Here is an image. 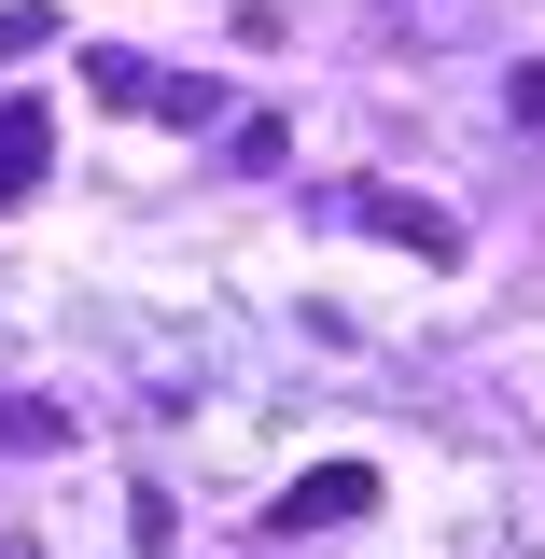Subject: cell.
Instances as JSON below:
<instances>
[{
  "instance_id": "6da1fadb",
  "label": "cell",
  "mask_w": 545,
  "mask_h": 559,
  "mask_svg": "<svg viewBox=\"0 0 545 559\" xmlns=\"http://www.w3.org/2000/svg\"><path fill=\"white\" fill-rule=\"evenodd\" d=\"M322 210H349L364 238H392V252H419V266H448V252H462V224H448L434 197H392V182H336Z\"/></svg>"
},
{
  "instance_id": "277c9868",
  "label": "cell",
  "mask_w": 545,
  "mask_h": 559,
  "mask_svg": "<svg viewBox=\"0 0 545 559\" xmlns=\"http://www.w3.org/2000/svg\"><path fill=\"white\" fill-rule=\"evenodd\" d=\"M84 84H98L112 112H154V57H112V43H98V57H84Z\"/></svg>"
},
{
  "instance_id": "8992f818",
  "label": "cell",
  "mask_w": 545,
  "mask_h": 559,
  "mask_svg": "<svg viewBox=\"0 0 545 559\" xmlns=\"http://www.w3.org/2000/svg\"><path fill=\"white\" fill-rule=\"evenodd\" d=\"M57 43V0H0V57H43Z\"/></svg>"
},
{
  "instance_id": "7a4b0ae2",
  "label": "cell",
  "mask_w": 545,
  "mask_h": 559,
  "mask_svg": "<svg viewBox=\"0 0 545 559\" xmlns=\"http://www.w3.org/2000/svg\"><path fill=\"white\" fill-rule=\"evenodd\" d=\"M378 503V462H322V476L280 489V532H336V518H364Z\"/></svg>"
},
{
  "instance_id": "52a82bcc",
  "label": "cell",
  "mask_w": 545,
  "mask_h": 559,
  "mask_svg": "<svg viewBox=\"0 0 545 559\" xmlns=\"http://www.w3.org/2000/svg\"><path fill=\"white\" fill-rule=\"evenodd\" d=\"M0 448H28V462H43V448H70V419H57V406H0Z\"/></svg>"
},
{
  "instance_id": "5b68a950",
  "label": "cell",
  "mask_w": 545,
  "mask_h": 559,
  "mask_svg": "<svg viewBox=\"0 0 545 559\" xmlns=\"http://www.w3.org/2000/svg\"><path fill=\"white\" fill-rule=\"evenodd\" d=\"M224 154H238V168L266 182V168H280V154H294V140H280V112H238V127H224Z\"/></svg>"
},
{
  "instance_id": "3957f363",
  "label": "cell",
  "mask_w": 545,
  "mask_h": 559,
  "mask_svg": "<svg viewBox=\"0 0 545 559\" xmlns=\"http://www.w3.org/2000/svg\"><path fill=\"white\" fill-rule=\"evenodd\" d=\"M43 154H57V127H43V98H0V210L43 182Z\"/></svg>"
}]
</instances>
